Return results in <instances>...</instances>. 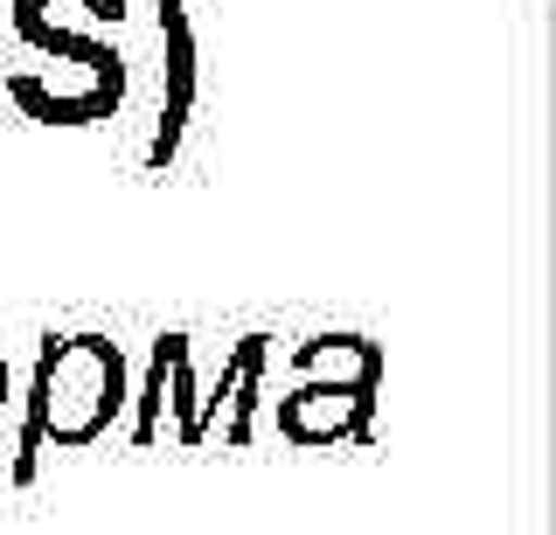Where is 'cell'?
I'll use <instances>...</instances> for the list:
<instances>
[{
  "label": "cell",
  "instance_id": "7a4b0ae2",
  "mask_svg": "<svg viewBox=\"0 0 556 535\" xmlns=\"http://www.w3.org/2000/svg\"><path fill=\"white\" fill-rule=\"evenodd\" d=\"M0 404H8V361H0Z\"/></svg>",
  "mask_w": 556,
  "mask_h": 535
},
{
  "label": "cell",
  "instance_id": "6da1fadb",
  "mask_svg": "<svg viewBox=\"0 0 556 535\" xmlns=\"http://www.w3.org/2000/svg\"><path fill=\"white\" fill-rule=\"evenodd\" d=\"M118 390H126V369H118V348L98 334L77 341H49L42 361H35L28 383V424H22V453H14V473H35V453L49 438L56 445H84L98 438L104 418L118 410Z\"/></svg>",
  "mask_w": 556,
  "mask_h": 535
}]
</instances>
